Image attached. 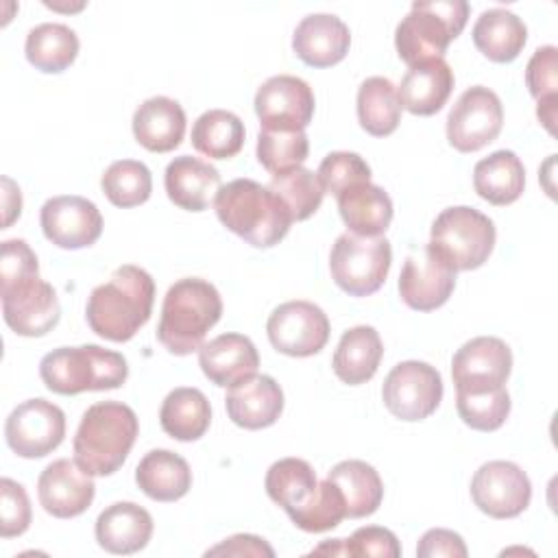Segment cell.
Listing matches in <instances>:
<instances>
[{
    "label": "cell",
    "mask_w": 558,
    "mask_h": 558,
    "mask_svg": "<svg viewBox=\"0 0 558 558\" xmlns=\"http://www.w3.org/2000/svg\"><path fill=\"white\" fill-rule=\"evenodd\" d=\"M0 296L4 323L17 336H46L61 318L57 292L39 277L37 255L24 240L2 242Z\"/></svg>",
    "instance_id": "1"
},
{
    "label": "cell",
    "mask_w": 558,
    "mask_h": 558,
    "mask_svg": "<svg viewBox=\"0 0 558 558\" xmlns=\"http://www.w3.org/2000/svg\"><path fill=\"white\" fill-rule=\"evenodd\" d=\"M155 281L133 264L113 270L109 281L96 286L85 305V318L94 333L111 342L131 340L153 314Z\"/></svg>",
    "instance_id": "2"
},
{
    "label": "cell",
    "mask_w": 558,
    "mask_h": 558,
    "mask_svg": "<svg viewBox=\"0 0 558 558\" xmlns=\"http://www.w3.org/2000/svg\"><path fill=\"white\" fill-rule=\"evenodd\" d=\"M214 209L229 231L257 248L279 244L294 222L286 203L268 185L253 179H235L222 185Z\"/></svg>",
    "instance_id": "3"
},
{
    "label": "cell",
    "mask_w": 558,
    "mask_h": 558,
    "mask_svg": "<svg viewBox=\"0 0 558 558\" xmlns=\"http://www.w3.org/2000/svg\"><path fill=\"white\" fill-rule=\"evenodd\" d=\"M220 314L222 299L209 281L198 277L179 279L163 296L157 340L174 355H190L201 349Z\"/></svg>",
    "instance_id": "4"
},
{
    "label": "cell",
    "mask_w": 558,
    "mask_h": 558,
    "mask_svg": "<svg viewBox=\"0 0 558 558\" xmlns=\"http://www.w3.org/2000/svg\"><path fill=\"white\" fill-rule=\"evenodd\" d=\"M140 432L133 408L120 401H98L89 405L74 434V460L92 475L116 473Z\"/></svg>",
    "instance_id": "5"
},
{
    "label": "cell",
    "mask_w": 558,
    "mask_h": 558,
    "mask_svg": "<svg viewBox=\"0 0 558 558\" xmlns=\"http://www.w3.org/2000/svg\"><path fill=\"white\" fill-rule=\"evenodd\" d=\"M39 377L57 395H78L85 390H113L129 377L122 353L98 344L59 347L39 362Z\"/></svg>",
    "instance_id": "6"
},
{
    "label": "cell",
    "mask_w": 558,
    "mask_h": 558,
    "mask_svg": "<svg viewBox=\"0 0 558 558\" xmlns=\"http://www.w3.org/2000/svg\"><path fill=\"white\" fill-rule=\"evenodd\" d=\"M469 17L464 0L414 2L395 31V48L410 68L429 59H442L449 44L462 33Z\"/></svg>",
    "instance_id": "7"
},
{
    "label": "cell",
    "mask_w": 558,
    "mask_h": 558,
    "mask_svg": "<svg viewBox=\"0 0 558 558\" xmlns=\"http://www.w3.org/2000/svg\"><path fill=\"white\" fill-rule=\"evenodd\" d=\"M392 248L384 235L364 238L342 233L329 253L331 279L351 296H368L377 292L390 270Z\"/></svg>",
    "instance_id": "8"
},
{
    "label": "cell",
    "mask_w": 558,
    "mask_h": 558,
    "mask_svg": "<svg viewBox=\"0 0 558 558\" xmlns=\"http://www.w3.org/2000/svg\"><path fill=\"white\" fill-rule=\"evenodd\" d=\"M495 238V225L488 216L473 207L458 205L447 207L436 216L429 242L456 270H475L493 253Z\"/></svg>",
    "instance_id": "9"
},
{
    "label": "cell",
    "mask_w": 558,
    "mask_h": 558,
    "mask_svg": "<svg viewBox=\"0 0 558 558\" xmlns=\"http://www.w3.org/2000/svg\"><path fill=\"white\" fill-rule=\"evenodd\" d=\"M381 399L401 421H423L442 401V377L427 362H399L384 379Z\"/></svg>",
    "instance_id": "10"
},
{
    "label": "cell",
    "mask_w": 558,
    "mask_h": 558,
    "mask_svg": "<svg viewBox=\"0 0 558 558\" xmlns=\"http://www.w3.org/2000/svg\"><path fill=\"white\" fill-rule=\"evenodd\" d=\"M501 126L499 96L484 85H473L460 94L447 116V140L460 153H475L497 140Z\"/></svg>",
    "instance_id": "11"
},
{
    "label": "cell",
    "mask_w": 558,
    "mask_h": 558,
    "mask_svg": "<svg viewBox=\"0 0 558 558\" xmlns=\"http://www.w3.org/2000/svg\"><path fill=\"white\" fill-rule=\"evenodd\" d=\"M456 272L451 262L427 242L405 257L399 275L401 301L416 312H432L445 305L456 288Z\"/></svg>",
    "instance_id": "12"
},
{
    "label": "cell",
    "mask_w": 558,
    "mask_h": 558,
    "mask_svg": "<svg viewBox=\"0 0 558 558\" xmlns=\"http://www.w3.org/2000/svg\"><path fill=\"white\" fill-rule=\"evenodd\" d=\"M270 344L290 357L316 355L329 340L327 314L310 301H288L272 310L266 323Z\"/></svg>",
    "instance_id": "13"
},
{
    "label": "cell",
    "mask_w": 558,
    "mask_h": 558,
    "mask_svg": "<svg viewBox=\"0 0 558 558\" xmlns=\"http://www.w3.org/2000/svg\"><path fill=\"white\" fill-rule=\"evenodd\" d=\"M65 436V414L46 399L20 403L4 423V438L20 458H44L52 453Z\"/></svg>",
    "instance_id": "14"
},
{
    "label": "cell",
    "mask_w": 558,
    "mask_h": 558,
    "mask_svg": "<svg viewBox=\"0 0 558 558\" xmlns=\"http://www.w3.org/2000/svg\"><path fill=\"white\" fill-rule=\"evenodd\" d=\"M473 504L493 519L519 517L532 499V484L525 471L508 460L482 464L471 480Z\"/></svg>",
    "instance_id": "15"
},
{
    "label": "cell",
    "mask_w": 558,
    "mask_h": 558,
    "mask_svg": "<svg viewBox=\"0 0 558 558\" xmlns=\"http://www.w3.org/2000/svg\"><path fill=\"white\" fill-rule=\"evenodd\" d=\"M510 371V347L495 336L471 338L456 351L451 360L456 392H486L504 388Z\"/></svg>",
    "instance_id": "16"
},
{
    "label": "cell",
    "mask_w": 558,
    "mask_h": 558,
    "mask_svg": "<svg viewBox=\"0 0 558 558\" xmlns=\"http://www.w3.org/2000/svg\"><path fill=\"white\" fill-rule=\"evenodd\" d=\"M314 105L312 87L292 74L270 76L255 94V113L268 131H305L314 118Z\"/></svg>",
    "instance_id": "17"
},
{
    "label": "cell",
    "mask_w": 558,
    "mask_h": 558,
    "mask_svg": "<svg viewBox=\"0 0 558 558\" xmlns=\"http://www.w3.org/2000/svg\"><path fill=\"white\" fill-rule=\"evenodd\" d=\"M39 222L44 235L59 248L92 246L102 233V216L98 207L83 196H54L41 205Z\"/></svg>",
    "instance_id": "18"
},
{
    "label": "cell",
    "mask_w": 558,
    "mask_h": 558,
    "mask_svg": "<svg viewBox=\"0 0 558 558\" xmlns=\"http://www.w3.org/2000/svg\"><path fill=\"white\" fill-rule=\"evenodd\" d=\"M94 480L76 460L61 458L50 462L37 480V497L41 508L57 519L83 514L94 501Z\"/></svg>",
    "instance_id": "19"
},
{
    "label": "cell",
    "mask_w": 558,
    "mask_h": 558,
    "mask_svg": "<svg viewBox=\"0 0 558 558\" xmlns=\"http://www.w3.org/2000/svg\"><path fill=\"white\" fill-rule=\"evenodd\" d=\"M225 405L238 427L264 429L281 416L283 390L270 375H251L229 388Z\"/></svg>",
    "instance_id": "20"
},
{
    "label": "cell",
    "mask_w": 558,
    "mask_h": 558,
    "mask_svg": "<svg viewBox=\"0 0 558 558\" xmlns=\"http://www.w3.org/2000/svg\"><path fill=\"white\" fill-rule=\"evenodd\" d=\"M351 46L349 26L331 13L303 17L292 35V50L312 68H329L344 59Z\"/></svg>",
    "instance_id": "21"
},
{
    "label": "cell",
    "mask_w": 558,
    "mask_h": 558,
    "mask_svg": "<svg viewBox=\"0 0 558 558\" xmlns=\"http://www.w3.org/2000/svg\"><path fill=\"white\" fill-rule=\"evenodd\" d=\"M198 364L211 384L231 388L233 384L257 373L259 353L248 336L220 333L201 344Z\"/></svg>",
    "instance_id": "22"
},
{
    "label": "cell",
    "mask_w": 558,
    "mask_h": 558,
    "mask_svg": "<svg viewBox=\"0 0 558 558\" xmlns=\"http://www.w3.org/2000/svg\"><path fill=\"white\" fill-rule=\"evenodd\" d=\"M168 198L187 211H203L214 201L220 185V172L209 163L192 155L174 157L163 174Z\"/></svg>",
    "instance_id": "23"
},
{
    "label": "cell",
    "mask_w": 558,
    "mask_h": 558,
    "mask_svg": "<svg viewBox=\"0 0 558 558\" xmlns=\"http://www.w3.org/2000/svg\"><path fill=\"white\" fill-rule=\"evenodd\" d=\"M153 536V517L133 501H116L96 519V541L109 554H135Z\"/></svg>",
    "instance_id": "24"
},
{
    "label": "cell",
    "mask_w": 558,
    "mask_h": 558,
    "mask_svg": "<svg viewBox=\"0 0 558 558\" xmlns=\"http://www.w3.org/2000/svg\"><path fill=\"white\" fill-rule=\"evenodd\" d=\"M453 70L445 59H429L412 65L399 85L401 107L414 116L440 111L453 89Z\"/></svg>",
    "instance_id": "25"
},
{
    "label": "cell",
    "mask_w": 558,
    "mask_h": 558,
    "mask_svg": "<svg viewBox=\"0 0 558 558\" xmlns=\"http://www.w3.org/2000/svg\"><path fill=\"white\" fill-rule=\"evenodd\" d=\"M133 135L150 153L174 150L185 135V111L168 96L144 100L133 113Z\"/></svg>",
    "instance_id": "26"
},
{
    "label": "cell",
    "mask_w": 558,
    "mask_h": 558,
    "mask_svg": "<svg viewBox=\"0 0 558 558\" xmlns=\"http://www.w3.org/2000/svg\"><path fill=\"white\" fill-rule=\"evenodd\" d=\"M340 218L344 220L349 233L377 238L392 220V201L388 192L373 183H360L347 187L336 196Z\"/></svg>",
    "instance_id": "27"
},
{
    "label": "cell",
    "mask_w": 558,
    "mask_h": 558,
    "mask_svg": "<svg viewBox=\"0 0 558 558\" xmlns=\"http://www.w3.org/2000/svg\"><path fill=\"white\" fill-rule=\"evenodd\" d=\"M384 355V344L375 327L357 325L347 329L336 347L331 366L340 381L349 386H360L373 379Z\"/></svg>",
    "instance_id": "28"
},
{
    "label": "cell",
    "mask_w": 558,
    "mask_h": 558,
    "mask_svg": "<svg viewBox=\"0 0 558 558\" xmlns=\"http://www.w3.org/2000/svg\"><path fill=\"white\" fill-rule=\"evenodd\" d=\"M135 482L142 493L155 501H177L192 488V471L179 453L153 449L140 460Z\"/></svg>",
    "instance_id": "29"
},
{
    "label": "cell",
    "mask_w": 558,
    "mask_h": 558,
    "mask_svg": "<svg viewBox=\"0 0 558 558\" xmlns=\"http://www.w3.org/2000/svg\"><path fill=\"white\" fill-rule=\"evenodd\" d=\"M527 41V28L519 15L495 7L484 11L473 26L475 48L495 63H510Z\"/></svg>",
    "instance_id": "30"
},
{
    "label": "cell",
    "mask_w": 558,
    "mask_h": 558,
    "mask_svg": "<svg viewBox=\"0 0 558 558\" xmlns=\"http://www.w3.org/2000/svg\"><path fill=\"white\" fill-rule=\"evenodd\" d=\"M473 187L490 205H510L523 194L525 168L512 150H495L475 163Z\"/></svg>",
    "instance_id": "31"
},
{
    "label": "cell",
    "mask_w": 558,
    "mask_h": 558,
    "mask_svg": "<svg viewBox=\"0 0 558 558\" xmlns=\"http://www.w3.org/2000/svg\"><path fill=\"white\" fill-rule=\"evenodd\" d=\"M161 429L174 440H198L211 423V408L198 388H174L166 395L159 410Z\"/></svg>",
    "instance_id": "32"
},
{
    "label": "cell",
    "mask_w": 558,
    "mask_h": 558,
    "mask_svg": "<svg viewBox=\"0 0 558 558\" xmlns=\"http://www.w3.org/2000/svg\"><path fill=\"white\" fill-rule=\"evenodd\" d=\"M327 477L340 488L349 519L368 517L381 506V477L364 460H342L327 473Z\"/></svg>",
    "instance_id": "33"
},
{
    "label": "cell",
    "mask_w": 558,
    "mask_h": 558,
    "mask_svg": "<svg viewBox=\"0 0 558 558\" xmlns=\"http://www.w3.org/2000/svg\"><path fill=\"white\" fill-rule=\"evenodd\" d=\"M357 120L360 126L375 137H386L395 133L401 122V100L399 92L390 78L371 76L362 81L357 89Z\"/></svg>",
    "instance_id": "34"
},
{
    "label": "cell",
    "mask_w": 558,
    "mask_h": 558,
    "mask_svg": "<svg viewBox=\"0 0 558 558\" xmlns=\"http://www.w3.org/2000/svg\"><path fill=\"white\" fill-rule=\"evenodd\" d=\"M24 52L28 63L35 65V70L57 74L74 63L78 54V37L65 24H37L26 35Z\"/></svg>",
    "instance_id": "35"
},
{
    "label": "cell",
    "mask_w": 558,
    "mask_h": 558,
    "mask_svg": "<svg viewBox=\"0 0 558 558\" xmlns=\"http://www.w3.org/2000/svg\"><path fill=\"white\" fill-rule=\"evenodd\" d=\"M244 122L227 109H209L192 126V146L209 159L235 157L244 146Z\"/></svg>",
    "instance_id": "36"
},
{
    "label": "cell",
    "mask_w": 558,
    "mask_h": 558,
    "mask_svg": "<svg viewBox=\"0 0 558 558\" xmlns=\"http://www.w3.org/2000/svg\"><path fill=\"white\" fill-rule=\"evenodd\" d=\"M264 486L268 497L290 514L312 499L318 480L310 462L301 458H281L270 464Z\"/></svg>",
    "instance_id": "37"
},
{
    "label": "cell",
    "mask_w": 558,
    "mask_h": 558,
    "mask_svg": "<svg viewBox=\"0 0 558 558\" xmlns=\"http://www.w3.org/2000/svg\"><path fill=\"white\" fill-rule=\"evenodd\" d=\"M100 187L111 205L126 209L142 205L150 198L153 177L146 163L135 159H120L105 170Z\"/></svg>",
    "instance_id": "38"
},
{
    "label": "cell",
    "mask_w": 558,
    "mask_h": 558,
    "mask_svg": "<svg viewBox=\"0 0 558 558\" xmlns=\"http://www.w3.org/2000/svg\"><path fill=\"white\" fill-rule=\"evenodd\" d=\"M268 187L286 203L292 220H307L325 196L318 177L303 166L272 174Z\"/></svg>",
    "instance_id": "39"
},
{
    "label": "cell",
    "mask_w": 558,
    "mask_h": 558,
    "mask_svg": "<svg viewBox=\"0 0 558 558\" xmlns=\"http://www.w3.org/2000/svg\"><path fill=\"white\" fill-rule=\"evenodd\" d=\"M288 517L303 532H327L340 525V521L347 517V504L340 488L327 477L318 482L312 499Z\"/></svg>",
    "instance_id": "40"
},
{
    "label": "cell",
    "mask_w": 558,
    "mask_h": 558,
    "mask_svg": "<svg viewBox=\"0 0 558 558\" xmlns=\"http://www.w3.org/2000/svg\"><path fill=\"white\" fill-rule=\"evenodd\" d=\"M310 153L305 131H268L262 129L257 135V161L270 172H286L299 168Z\"/></svg>",
    "instance_id": "41"
},
{
    "label": "cell",
    "mask_w": 558,
    "mask_h": 558,
    "mask_svg": "<svg viewBox=\"0 0 558 558\" xmlns=\"http://www.w3.org/2000/svg\"><path fill=\"white\" fill-rule=\"evenodd\" d=\"M456 408L471 429L495 432L510 414V395L506 386L486 392H456Z\"/></svg>",
    "instance_id": "42"
},
{
    "label": "cell",
    "mask_w": 558,
    "mask_h": 558,
    "mask_svg": "<svg viewBox=\"0 0 558 558\" xmlns=\"http://www.w3.org/2000/svg\"><path fill=\"white\" fill-rule=\"evenodd\" d=\"M316 177L327 194L338 196L347 187L371 183V168L357 153L333 150L320 161Z\"/></svg>",
    "instance_id": "43"
},
{
    "label": "cell",
    "mask_w": 558,
    "mask_h": 558,
    "mask_svg": "<svg viewBox=\"0 0 558 558\" xmlns=\"http://www.w3.org/2000/svg\"><path fill=\"white\" fill-rule=\"evenodd\" d=\"M31 525V501L22 484L2 477L0 480V536H20Z\"/></svg>",
    "instance_id": "44"
},
{
    "label": "cell",
    "mask_w": 558,
    "mask_h": 558,
    "mask_svg": "<svg viewBox=\"0 0 558 558\" xmlns=\"http://www.w3.org/2000/svg\"><path fill=\"white\" fill-rule=\"evenodd\" d=\"M525 83L536 100L558 98V50L556 46L536 48L525 68Z\"/></svg>",
    "instance_id": "45"
},
{
    "label": "cell",
    "mask_w": 558,
    "mask_h": 558,
    "mask_svg": "<svg viewBox=\"0 0 558 558\" xmlns=\"http://www.w3.org/2000/svg\"><path fill=\"white\" fill-rule=\"evenodd\" d=\"M347 556H381V558H397L401 556V547L397 536L379 525H366L344 538Z\"/></svg>",
    "instance_id": "46"
},
{
    "label": "cell",
    "mask_w": 558,
    "mask_h": 558,
    "mask_svg": "<svg viewBox=\"0 0 558 558\" xmlns=\"http://www.w3.org/2000/svg\"><path fill=\"white\" fill-rule=\"evenodd\" d=\"M466 545L458 532L445 530V527H434L427 530L418 545H416V556L418 558H438V556H449V558H464Z\"/></svg>",
    "instance_id": "47"
},
{
    "label": "cell",
    "mask_w": 558,
    "mask_h": 558,
    "mask_svg": "<svg viewBox=\"0 0 558 558\" xmlns=\"http://www.w3.org/2000/svg\"><path fill=\"white\" fill-rule=\"evenodd\" d=\"M207 556H266V558H272L275 551L259 536L235 534V536L222 541L220 545L207 549Z\"/></svg>",
    "instance_id": "48"
},
{
    "label": "cell",
    "mask_w": 558,
    "mask_h": 558,
    "mask_svg": "<svg viewBox=\"0 0 558 558\" xmlns=\"http://www.w3.org/2000/svg\"><path fill=\"white\" fill-rule=\"evenodd\" d=\"M2 185H4V229L20 216L22 211V196H20V187L9 179L2 177Z\"/></svg>",
    "instance_id": "49"
},
{
    "label": "cell",
    "mask_w": 558,
    "mask_h": 558,
    "mask_svg": "<svg viewBox=\"0 0 558 558\" xmlns=\"http://www.w3.org/2000/svg\"><path fill=\"white\" fill-rule=\"evenodd\" d=\"M556 102L558 98H545V100H538V107H536L538 120L551 135H554V122H556Z\"/></svg>",
    "instance_id": "50"
},
{
    "label": "cell",
    "mask_w": 558,
    "mask_h": 558,
    "mask_svg": "<svg viewBox=\"0 0 558 558\" xmlns=\"http://www.w3.org/2000/svg\"><path fill=\"white\" fill-rule=\"evenodd\" d=\"M312 554H331V556H347V547H344V538H333L323 543L320 547H316Z\"/></svg>",
    "instance_id": "51"
}]
</instances>
